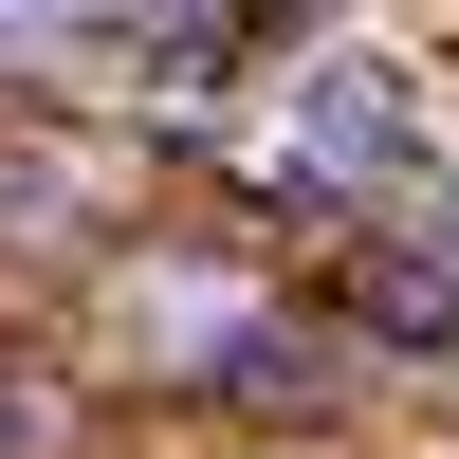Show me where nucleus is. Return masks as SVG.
<instances>
[{"mask_svg":"<svg viewBox=\"0 0 459 459\" xmlns=\"http://www.w3.org/2000/svg\"><path fill=\"white\" fill-rule=\"evenodd\" d=\"M423 147H441V110H423V74H404L386 37L294 56V110H276V166H294V184H404Z\"/></svg>","mask_w":459,"mask_h":459,"instance_id":"nucleus-1","label":"nucleus"}]
</instances>
